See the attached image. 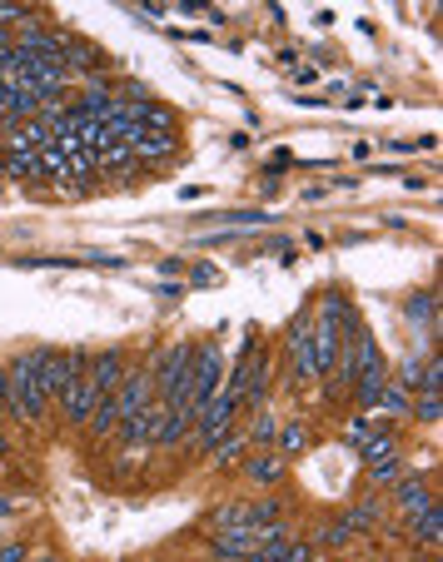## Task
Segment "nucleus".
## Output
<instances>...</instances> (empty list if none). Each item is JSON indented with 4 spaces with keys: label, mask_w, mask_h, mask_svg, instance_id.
Segmentation results:
<instances>
[{
    "label": "nucleus",
    "mask_w": 443,
    "mask_h": 562,
    "mask_svg": "<svg viewBox=\"0 0 443 562\" xmlns=\"http://www.w3.org/2000/svg\"><path fill=\"white\" fill-rule=\"evenodd\" d=\"M209 562H225V558H209Z\"/></svg>",
    "instance_id": "33"
},
{
    "label": "nucleus",
    "mask_w": 443,
    "mask_h": 562,
    "mask_svg": "<svg viewBox=\"0 0 443 562\" xmlns=\"http://www.w3.org/2000/svg\"><path fill=\"white\" fill-rule=\"evenodd\" d=\"M284 344H289V354H294V379H299V383L319 379V364H314V324H309V314H294V319H289V329H284Z\"/></svg>",
    "instance_id": "5"
},
{
    "label": "nucleus",
    "mask_w": 443,
    "mask_h": 562,
    "mask_svg": "<svg viewBox=\"0 0 443 562\" xmlns=\"http://www.w3.org/2000/svg\"><path fill=\"white\" fill-rule=\"evenodd\" d=\"M0 473H5V463H0Z\"/></svg>",
    "instance_id": "34"
},
{
    "label": "nucleus",
    "mask_w": 443,
    "mask_h": 562,
    "mask_svg": "<svg viewBox=\"0 0 443 562\" xmlns=\"http://www.w3.org/2000/svg\"><path fill=\"white\" fill-rule=\"evenodd\" d=\"M423 393H439L443 389V358L439 354H423V379H419Z\"/></svg>",
    "instance_id": "20"
},
{
    "label": "nucleus",
    "mask_w": 443,
    "mask_h": 562,
    "mask_svg": "<svg viewBox=\"0 0 443 562\" xmlns=\"http://www.w3.org/2000/svg\"><path fill=\"white\" fill-rule=\"evenodd\" d=\"M244 473H249V483H279V478H284V458L270 453V448H260V453L244 463Z\"/></svg>",
    "instance_id": "14"
},
{
    "label": "nucleus",
    "mask_w": 443,
    "mask_h": 562,
    "mask_svg": "<svg viewBox=\"0 0 443 562\" xmlns=\"http://www.w3.org/2000/svg\"><path fill=\"white\" fill-rule=\"evenodd\" d=\"M403 319H409L413 329H423V334H433V329H439V294L419 289L409 303H403Z\"/></svg>",
    "instance_id": "10"
},
{
    "label": "nucleus",
    "mask_w": 443,
    "mask_h": 562,
    "mask_svg": "<svg viewBox=\"0 0 443 562\" xmlns=\"http://www.w3.org/2000/svg\"><path fill=\"white\" fill-rule=\"evenodd\" d=\"M60 66H66L70 75H75V70L85 75V70H95V66H100V50H95V45H85V40H66V55H60Z\"/></svg>",
    "instance_id": "15"
},
{
    "label": "nucleus",
    "mask_w": 443,
    "mask_h": 562,
    "mask_svg": "<svg viewBox=\"0 0 443 562\" xmlns=\"http://www.w3.org/2000/svg\"><path fill=\"white\" fill-rule=\"evenodd\" d=\"M0 413L11 418V368H5V358H0Z\"/></svg>",
    "instance_id": "26"
},
{
    "label": "nucleus",
    "mask_w": 443,
    "mask_h": 562,
    "mask_svg": "<svg viewBox=\"0 0 443 562\" xmlns=\"http://www.w3.org/2000/svg\"><path fill=\"white\" fill-rule=\"evenodd\" d=\"M31 562H60V558H55V552H40V558H31Z\"/></svg>",
    "instance_id": "32"
},
{
    "label": "nucleus",
    "mask_w": 443,
    "mask_h": 562,
    "mask_svg": "<svg viewBox=\"0 0 443 562\" xmlns=\"http://www.w3.org/2000/svg\"><path fill=\"white\" fill-rule=\"evenodd\" d=\"M378 518H384V508H378V497H359L354 508L344 513V522H349L354 532H374V528H378Z\"/></svg>",
    "instance_id": "16"
},
{
    "label": "nucleus",
    "mask_w": 443,
    "mask_h": 562,
    "mask_svg": "<svg viewBox=\"0 0 443 562\" xmlns=\"http://www.w3.org/2000/svg\"><path fill=\"white\" fill-rule=\"evenodd\" d=\"M419 379H423V358L419 354H409V358H403V373H399V383H403V389H419Z\"/></svg>",
    "instance_id": "24"
},
{
    "label": "nucleus",
    "mask_w": 443,
    "mask_h": 562,
    "mask_svg": "<svg viewBox=\"0 0 443 562\" xmlns=\"http://www.w3.org/2000/svg\"><path fill=\"white\" fill-rule=\"evenodd\" d=\"M384 383H389V364H384V354L354 373V393H359V408H364V413H374V399H378Z\"/></svg>",
    "instance_id": "9"
},
{
    "label": "nucleus",
    "mask_w": 443,
    "mask_h": 562,
    "mask_svg": "<svg viewBox=\"0 0 443 562\" xmlns=\"http://www.w3.org/2000/svg\"><path fill=\"white\" fill-rule=\"evenodd\" d=\"M403 478V458L389 453V458H378V463H368V483L374 487H394Z\"/></svg>",
    "instance_id": "17"
},
{
    "label": "nucleus",
    "mask_w": 443,
    "mask_h": 562,
    "mask_svg": "<svg viewBox=\"0 0 443 562\" xmlns=\"http://www.w3.org/2000/svg\"><path fill=\"white\" fill-rule=\"evenodd\" d=\"M219 368H225V354L215 338L195 344V354H190V413H199L219 393Z\"/></svg>",
    "instance_id": "2"
},
{
    "label": "nucleus",
    "mask_w": 443,
    "mask_h": 562,
    "mask_svg": "<svg viewBox=\"0 0 443 562\" xmlns=\"http://www.w3.org/2000/svg\"><path fill=\"white\" fill-rule=\"evenodd\" d=\"M284 562H319V552H314L309 542H289V548H284Z\"/></svg>",
    "instance_id": "25"
},
{
    "label": "nucleus",
    "mask_w": 443,
    "mask_h": 562,
    "mask_svg": "<svg viewBox=\"0 0 443 562\" xmlns=\"http://www.w3.org/2000/svg\"><path fill=\"white\" fill-rule=\"evenodd\" d=\"M304 448H309V428H304V423H289V428H279V453H284V458L304 453Z\"/></svg>",
    "instance_id": "19"
},
{
    "label": "nucleus",
    "mask_w": 443,
    "mask_h": 562,
    "mask_svg": "<svg viewBox=\"0 0 443 562\" xmlns=\"http://www.w3.org/2000/svg\"><path fill=\"white\" fill-rule=\"evenodd\" d=\"M413 408V393L403 389V383H384L374 399V413H384V418H403V413Z\"/></svg>",
    "instance_id": "11"
},
{
    "label": "nucleus",
    "mask_w": 443,
    "mask_h": 562,
    "mask_svg": "<svg viewBox=\"0 0 443 562\" xmlns=\"http://www.w3.org/2000/svg\"><path fill=\"white\" fill-rule=\"evenodd\" d=\"M120 164H135V150L125 140H115V145H105V150L95 154V170H120Z\"/></svg>",
    "instance_id": "18"
},
{
    "label": "nucleus",
    "mask_w": 443,
    "mask_h": 562,
    "mask_svg": "<svg viewBox=\"0 0 443 562\" xmlns=\"http://www.w3.org/2000/svg\"><path fill=\"white\" fill-rule=\"evenodd\" d=\"M235 413H239V399H235V393H229V389H225V393H215V399H209L205 408L195 413V443L205 448V453H209V448L219 443V438H225V433H229V423H235Z\"/></svg>",
    "instance_id": "4"
},
{
    "label": "nucleus",
    "mask_w": 443,
    "mask_h": 562,
    "mask_svg": "<svg viewBox=\"0 0 443 562\" xmlns=\"http://www.w3.org/2000/svg\"><path fill=\"white\" fill-rule=\"evenodd\" d=\"M95 403H100V393H95V383H90V368H85V373H80V379L70 383L66 393H60V413H66V423L85 428V418L95 413Z\"/></svg>",
    "instance_id": "6"
},
{
    "label": "nucleus",
    "mask_w": 443,
    "mask_h": 562,
    "mask_svg": "<svg viewBox=\"0 0 443 562\" xmlns=\"http://www.w3.org/2000/svg\"><path fill=\"white\" fill-rule=\"evenodd\" d=\"M11 368V418L21 423H40L50 399L40 389V368H35V354H21V358H5Z\"/></svg>",
    "instance_id": "1"
},
{
    "label": "nucleus",
    "mask_w": 443,
    "mask_h": 562,
    "mask_svg": "<svg viewBox=\"0 0 443 562\" xmlns=\"http://www.w3.org/2000/svg\"><path fill=\"white\" fill-rule=\"evenodd\" d=\"M409 528H413V538H419L423 548H439V538H443V508H439V503H429L419 518H409Z\"/></svg>",
    "instance_id": "13"
},
{
    "label": "nucleus",
    "mask_w": 443,
    "mask_h": 562,
    "mask_svg": "<svg viewBox=\"0 0 443 562\" xmlns=\"http://www.w3.org/2000/svg\"><path fill=\"white\" fill-rule=\"evenodd\" d=\"M274 433H279V428H274V418H270V413H260V418H254V428H249V443H254V448H270Z\"/></svg>",
    "instance_id": "22"
},
{
    "label": "nucleus",
    "mask_w": 443,
    "mask_h": 562,
    "mask_svg": "<svg viewBox=\"0 0 443 562\" xmlns=\"http://www.w3.org/2000/svg\"><path fill=\"white\" fill-rule=\"evenodd\" d=\"M0 562H31V552L21 542H0Z\"/></svg>",
    "instance_id": "27"
},
{
    "label": "nucleus",
    "mask_w": 443,
    "mask_h": 562,
    "mask_svg": "<svg viewBox=\"0 0 443 562\" xmlns=\"http://www.w3.org/2000/svg\"><path fill=\"white\" fill-rule=\"evenodd\" d=\"M409 413H419V418L423 423H439V413H443V399H439V393H423V399L419 403H413V408Z\"/></svg>",
    "instance_id": "23"
},
{
    "label": "nucleus",
    "mask_w": 443,
    "mask_h": 562,
    "mask_svg": "<svg viewBox=\"0 0 443 562\" xmlns=\"http://www.w3.org/2000/svg\"><path fill=\"white\" fill-rule=\"evenodd\" d=\"M289 164H294V154H289V150H274L264 170H270V174H284V170H289Z\"/></svg>",
    "instance_id": "28"
},
{
    "label": "nucleus",
    "mask_w": 443,
    "mask_h": 562,
    "mask_svg": "<svg viewBox=\"0 0 443 562\" xmlns=\"http://www.w3.org/2000/svg\"><path fill=\"white\" fill-rule=\"evenodd\" d=\"M354 538V528H349L344 518H334V522H324V532H319V542H324V548H344V542Z\"/></svg>",
    "instance_id": "21"
},
{
    "label": "nucleus",
    "mask_w": 443,
    "mask_h": 562,
    "mask_svg": "<svg viewBox=\"0 0 443 562\" xmlns=\"http://www.w3.org/2000/svg\"><path fill=\"white\" fill-rule=\"evenodd\" d=\"M5 513H15V497H0V518H5Z\"/></svg>",
    "instance_id": "30"
},
{
    "label": "nucleus",
    "mask_w": 443,
    "mask_h": 562,
    "mask_svg": "<svg viewBox=\"0 0 443 562\" xmlns=\"http://www.w3.org/2000/svg\"><path fill=\"white\" fill-rule=\"evenodd\" d=\"M5 453H11V438H5V433H0V458H5Z\"/></svg>",
    "instance_id": "31"
},
{
    "label": "nucleus",
    "mask_w": 443,
    "mask_h": 562,
    "mask_svg": "<svg viewBox=\"0 0 443 562\" xmlns=\"http://www.w3.org/2000/svg\"><path fill=\"white\" fill-rule=\"evenodd\" d=\"M0 170L11 174V180H35V150L5 140V150H0Z\"/></svg>",
    "instance_id": "12"
},
{
    "label": "nucleus",
    "mask_w": 443,
    "mask_h": 562,
    "mask_svg": "<svg viewBox=\"0 0 443 562\" xmlns=\"http://www.w3.org/2000/svg\"><path fill=\"white\" fill-rule=\"evenodd\" d=\"M130 373V364H125V348H105L100 358H90V383H95L100 399H110V393L120 389V379Z\"/></svg>",
    "instance_id": "7"
},
{
    "label": "nucleus",
    "mask_w": 443,
    "mask_h": 562,
    "mask_svg": "<svg viewBox=\"0 0 443 562\" xmlns=\"http://www.w3.org/2000/svg\"><path fill=\"white\" fill-rule=\"evenodd\" d=\"M35 368H40V389H45V399L60 403V393H66L70 383H75L80 373H85L90 358H85V354H55V348H40V354H35Z\"/></svg>",
    "instance_id": "3"
},
{
    "label": "nucleus",
    "mask_w": 443,
    "mask_h": 562,
    "mask_svg": "<svg viewBox=\"0 0 443 562\" xmlns=\"http://www.w3.org/2000/svg\"><path fill=\"white\" fill-rule=\"evenodd\" d=\"M190 279H195V284H215L219 269H215V264H195V269H190Z\"/></svg>",
    "instance_id": "29"
},
{
    "label": "nucleus",
    "mask_w": 443,
    "mask_h": 562,
    "mask_svg": "<svg viewBox=\"0 0 443 562\" xmlns=\"http://www.w3.org/2000/svg\"><path fill=\"white\" fill-rule=\"evenodd\" d=\"M394 503H399L403 518H419V513L429 508V503H439V497H433L429 478H399V483H394Z\"/></svg>",
    "instance_id": "8"
}]
</instances>
